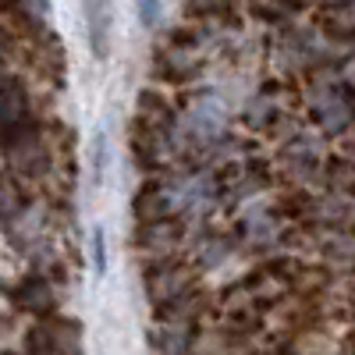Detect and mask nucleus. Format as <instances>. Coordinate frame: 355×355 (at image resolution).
I'll list each match as a JSON object with an SVG mask.
<instances>
[{"instance_id":"f257e3e1","label":"nucleus","mask_w":355,"mask_h":355,"mask_svg":"<svg viewBox=\"0 0 355 355\" xmlns=\"http://www.w3.org/2000/svg\"><path fill=\"white\" fill-rule=\"evenodd\" d=\"M85 25H89V46L96 57H107L110 28H114V8L110 0H85Z\"/></svg>"},{"instance_id":"f03ea898","label":"nucleus","mask_w":355,"mask_h":355,"mask_svg":"<svg viewBox=\"0 0 355 355\" xmlns=\"http://www.w3.org/2000/svg\"><path fill=\"white\" fill-rule=\"evenodd\" d=\"M135 4H139V18H142L146 25H157V15H160L157 0H135Z\"/></svg>"}]
</instances>
